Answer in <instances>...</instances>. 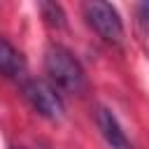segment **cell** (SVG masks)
Here are the masks:
<instances>
[{"instance_id":"obj_6","label":"cell","mask_w":149,"mask_h":149,"mask_svg":"<svg viewBox=\"0 0 149 149\" xmlns=\"http://www.w3.org/2000/svg\"><path fill=\"white\" fill-rule=\"evenodd\" d=\"M42 9V16L49 26H56V28H63L65 26V14L61 9V5H54V2H42L40 5Z\"/></svg>"},{"instance_id":"obj_5","label":"cell","mask_w":149,"mask_h":149,"mask_svg":"<svg viewBox=\"0 0 149 149\" xmlns=\"http://www.w3.org/2000/svg\"><path fill=\"white\" fill-rule=\"evenodd\" d=\"M0 72L9 79H19L23 77L26 72V61L23 56L7 42V40H0Z\"/></svg>"},{"instance_id":"obj_4","label":"cell","mask_w":149,"mask_h":149,"mask_svg":"<svg viewBox=\"0 0 149 149\" xmlns=\"http://www.w3.org/2000/svg\"><path fill=\"white\" fill-rule=\"evenodd\" d=\"M98 128H100L102 137L107 140V144H109L112 149H130L126 133L121 130L116 116H114L109 109H98Z\"/></svg>"},{"instance_id":"obj_2","label":"cell","mask_w":149,"mask_h":149,"mask_svg":"<svg viewBox=\"0 0 149 149\" xmlns=\"http://www.w3.org/2000/svg\"><path fill=\"white\" fill-rule=\"evenodd\" d=\"M84 16L88 21V26L109 44H119L123 37V26L119 19V12L109 5V2H86L84 5Z\"/></svg>"},{"instance_id":"obj_3","label":"cell","mask_w":149,"mask_h":149,"mask_svg":"<svg viewBox=\"0 0 149 149\" xmlns=\"http://www.w3.org/2000/svg\"><path fill=\"white\" fill-rule=\"evenodd\" d=\"M23 93L28 98V102L47 119H61L63 114V100L58 95V91L47 84V81H40V79H30L26 86H23Z\"/></svg>"},{"instance_id":"obj_1","label":"cell","mask_w":149,"mask_h":149,"mask_svg":"<svg viewBox=\"0 0 149 149\" xmlns=\"http://www.w3.org/2000/svg\"><path fill=\"white\" fill-rule=\"evenodd\" d=\"M44 68H47L49 79L58 88L68 93H79L84 88V70L68 49L56 47V44L49 47L44 54Z\"/></svg>"},{"instance_id":"obj_7","label":"cell","mask_w":149,"mask_h":149,"mask_svg":"<svg viewBox=\"0 0 149 149\" xmlns=\"http://www.w3.org/2000/svg\"><path fill=\"white\" fill-rule=\"evenodd\" d=\"M142 9H144V12H147V16H149V5H144V7H142Z\"/></svg>"}]
</instances>
